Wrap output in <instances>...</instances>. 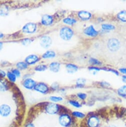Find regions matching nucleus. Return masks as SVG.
<instances>
[{
    "label": "nucleus",
    "mask_w": 126,
    "mask_h": 127,
    "mask_svg": "<svg viewBox=\"0 0 126 127\" xmlns=\"http://www.w3.org/2000/svg\"><path fill=\"white\" fill-rule=\"evenodd\" d=\"M60 36L63 39L67 40L70 39L73 35V32L72 29L68 27H64L60 31Z\"/></svg>",
    "instance_id": "f257e3e1"
},
{
    "label": "nucleus",
    "mask_w": 126,
    "mask_h": 127,
    "mask_svg": "<svg viewBox=\"0 0 126 127\" xmlns=\"http://www.w3.org/2000/svg\"><path fill=\"white\" fill-rule=\"evenodd\" d=\"M107 46L110 50L116 51L120 47V42L117 39L111 38L108 41Z\"/></svg>",
    "instance_id": "f03ea898"
},
{
    "label": "nucleus",
    "mask_w": 126,
    "mask_h": 127,
    "mask_svg": "<svg viewBox=\"0 0 126 127\" xmlns=\"http://www.w3.org/2000/svg\"><path fill=\"white\" fill-rule=\"evenodd\" d=\"M99 124L100 120L96 116H90L87 120V125L88 127H98Z\"/></svg>",
    "instance_id": "7ed1b4c3"
},
{
    "label": "nucleus",
    "mask_w": 126,
    "mask_h": 127,
    "mask_svg": "<svg viewBox=\"0 0 126 127\" xmlns=\"http://www.w3.org/2000/svg\"><path fill=\"white\" fill-rule=\"evenodd\" d=\"M36 29V25L33 23L26 24L22 28V31L26 33H33Z\"/></svg>",
    "instance_id": "20e7f679"
},
{
    "label": "nucleus",
    "mask_w": 126,
    "mask_h": 127,
    "mask_svg": "<svg viewBox=\"0 0 126 127\" xmlns=\"http://www.w3.org/2000/svg\"><path fill=\"white\" fill-rule=\"evenodd\" d=\"M34 89L36 91L43 94L46 93L49 90L47 85L43 83H39L36 84L34 87Z\"/></svg>",
    "instance_id": "39448f33"
},
{
    "label": "nucleus",
    "mask_w": 126,
    "mask_h": 127,
    "mask_svg": "<svg viewBox=\"0 0 126 127\" xmlns=\"http://www.w3.org/2000/svg\"><path fill=\"white\" fill-rule=\"evenodd\" d=\"M52 43V40L51 38L48 36H44L41 38L40 44L41 45L45 48H48Z\"/></svg>",
    "instance_id": "423d86ee"
},
{
    "label": "nucleus",
    "mask_w": 126,
    "mask_h": 127,
    "mask_svg": "<svg viewBox=\"0 0 126 127\" xmlns=\"http://www.w3.org/2000/svg\"><path fill=\"white\" fill-rule=\"evenodd\" d=\"M84 33L90 36H95L98 34V32L92 26H90L84 30Z\"/></svg>",
    "instance_id": "0eeeda50"
},
{
    "label": "nucleus",
    "mask_w": 126,
    "mask_h": 127,
    "mask_svg": "<svg viewBox=\"0 0 126 127\" xmlns=\"http://www.w3.org/2000/svg\"><path fill=\"white\" fill-rule=\"evenodd\" d=\"M35 85V82L31 79H27L23 82V86L24 87L28 89H31L34 88Z\"/></svg>",
    "instance_id": "6e6552de"
},
{
    "label": "nucleus",
    "mask_w": 126,
    "mask_h": 127,
    "mask_svg": "<svg viewBox=\"0 0 126 127\" xmlns=\"http://www.w3.org/2000/svg\"><path fill=\"white\" fill-rule=\"evenodd\" d=\"M78 16L80 19H81L83 20H87L91 18V14L88 12L82 11L79 12Z\"/></svg>",
    "instance_id": "1a4fd4ad"
},
{
    "label": "nucleus",
    "mask_w": 126,
    "mask_h": 127,
    "mask_svg": "<svg viewBox=\"0 0 126 127\" xmlns=\"http://www.w3.org/2000/svg\"><path fill=\"white\" fill-rule=\"evenodd\" d=\"M53 18L52 16L48 15H44L42 18V23L43 25L48 26L53 23Z\"/></svg>",
    "instance_id": "9d476101"
},
{
    "label": "nucleus",
    "mask_w": 126,
    "mask_h": 127,
    "mask_svg": "<svg viewBox=\"0 0 126 127\" xmlns=\"http://www.w3.org/2000/svg\"><path fill=\"white\" fill-rule=\"evenodd\" d=\"M39 60L38 57L35 55H30L28 56L26 59L25 61L27 63L29 64H34Z\"/></svg>",
    "instance_id": "9b49d317"
},
{
    "label": "nucleus",
    "mask_w": 126,
    "mask_h": 127,
    "mask_svg": "<svg viewBox=\"0 0 126 127\" xmlns=\"http://www.w3.org/2000/svg\"><path fill=\"white\" fill-rule=\"evenodd\" d=\"M9 89V85H8V82L6 80L0 79V91H6Z\"/></svg>",
    "instance_id": "f8f14e48"
},
{
    "label": "nucleus",
    "mask_w": 126,
    "mask_h": 127,
    "mask_svg": "<svg viewBox=\"0 0 126 127\" xmlns=\"http://www.w3.org/2000/svg\"><path fill=\"white\" fill-rule=\"evenodd\" d=\"M60 64L58 62H52L49 65L50 69L54 72H58L60 69Z\"/></svg>",
    "instance_id": "ddd939ff"
},
{
    "label": "nucleus",
    "mask_w": 126,
    "mask_h": 127,
    "mask_svg": "<svg viewBox=\"0 0 126 127\" xmlns=\"http://www.w3.org/2000/svg\"><path fill=\"white\" fill-rule=\"evenodd\" d=\"M66 68L69 73H73L76 71H77L78 69V67L73 64H68L66 65Z\"/></svg>",
    "instance_id": "4468645a"
},
{
    "label": "nucleus",
    "mask_w": 126,
    "mask_h": 127,
    "mask_svg": "<svg viewBox=\"0 0 126 127\" xmlns=\"http://www.w3.org/2000/svg\"><path fill=\"white\" fill-rule=\"evenodd\" d=\"M118 18L122 22H126V11H122L117 15Z\"/></svg>",
    "instance_id": "2eb2a0df"
},
{
    "label": "nucleus",
    "mask_w": 126,
    "mask_h": 127,
    "mask_svg": "<svg viewBox=\"0 0 126 127\" xmlns=\"http://www.w3.org/2000/svg\"><path fill=\"white\" fill-rule=\"evenodd\" d=\"M118 94L121 97H126V86L124 85L119 88L118 90Z\"/></svg>",
    "instance_id": "dca6fc26"
},
{
    "label": "nucleus",
    "mask_w": 126,
    "mask_h": 127,
    "mask_svg": "<svg viewBox=\"0 0 126 127\" xmlns=\"http://www.w3.org/2000/svg\"><path fill=\"white\" fill-rule=\"evenodd\" d=\"M56 56V53L53 51H48L46 52L42 56L44 58H52Z\"/></svg>",
    "instance_id": "f3484780"
},
{
    "label": "nucleus",
    "mask_w": 126,
    "mask_h": 127,
    "mask_svg": "<svg viewBox=\"0 0 126 127\" xmlns=\"http://www.w3.org/2000/svg\"><path fill=\"white\" fill-rule=\"evenodd\" d=\"M72 116L74 117L78 118H84L85 117V114L83 113L78 112V111H74L72 113Z\"/></svg>",
    "instance_id": "a211bd4d"
},
{
    "label": "nucleus",
    "mask_w": 126,
    "mask_h": 127,
    "mask_svg": "<svg viewBox=\"0 0 126 127\" xmlns=\"http://www.w3.org/2000/svg\"><path fill=\"white\" fill-rule=\"evenodd\" d=\"M63 22L64 23L69 25H72L76 23V21L73 18H67L66 19H64V20H63Z\"/></svg>",
    "instance_id": "6ab92c4d"
},
{
    "label": "nucleus",
    "mask_w": 126,
    "mask_h": 127,
    "mask_svg": "<svg viewBox=\"0 0 126 127\" xmlns=\"http://www.w3.org/2000/svg\"><path fill=\"white\" fill-rule=\"evenodd\" d=\"M102 28L104 30H113L115 29V27L110 24H103Z\"/></svg>",
    "instance_id": "aec40b11"
},
{
    "label": "nucleus",
    "mask_w": 126,
    "mask_h": 127,
    "mask_svg": "<svg viewBox=\"0 0 126 127\" xmlns=\"http://www.w3.org/2000/svg\"><path fill=\"white\" fill-rule=\"evenodd\" d=\"M69 103L74 107H76L77 108H79L82 107V105L79 102L76 100H70L69 101Z\"/></svg>",
    "instance_id": "412c9836"
},
{
    "label": "nucleus",
    "mask_w": 126,
    "mask_h": 127,
    "mask_svg": "<svg viewBox=\"0 0 126 127\" xmlns=\"http://www.w3.org/2000/svg\"><path fill=\"white\" fill-rule=\"evenodd\" d=\"M17 66L20 69H24L27 67V65L25 63L23 62H20L17 63Z\"/></svg>",
    "instance_id": "4be33fe9"
},
{
    "label": "nucleus",
    "mask_w": 126,
    "mask_h": 127,
    "mask_svg": "<svg viewBox=\"0 0 126 127\" xmlns=\"http://www.w3.org/2000/svg\"><path fill=\"white\" fill-rule=\"evenodd\" d=\"M89 62L90 63V64L93 65H101V63L99 60L93 58H91L89 59Z\"/></svg>",
    "instance_id": "5701e85b"
},
{
    "label": "nucleus",
    "mask_w": 126,
    "mask_h": 127,
    "mask_svg": "<svg viewBox=\"0 0 126 127\" xmlns=\"http://www.w3.org/2000/svg\"><path fill=\"white\" fill-rule=\"evenodd\" d=\"M7 76L9 80L12 82H15L16 80V76L10 72H8Z\"/></svg>",
    "instance_id": "b1692460"
},
{
    "label": "nucleus",
    "mask_w": 126,
    "mask_h": 127,
    "mask_svg": "<svg viewBox=\"0 0 126 127\" xmlns=\"http://www.w3.org/2000/svg\"><path fill=\"white\" fill-rule=\"evenodd\" d=\"M85 83V79L80 78L77 81V86H78V87H82L84 86Z\"/></svg>",
    "instance_id": "393cba45"
},
{
    "label": "nucleus",
    "mask_w": 126,
    "mask_h": 127,
    "mask_svg": "<svg viewBox=\"0 0 126 127\" xmlns=\"http://www.w3.org/2000/svg\"><path fill=\"white\" fill-rule=\"evenodd\" d=\"M50 100L54 102H60L63 100V98L61 97H57V96H51L50 97Z\"/></svg>",
    "instance_id": "a878e982"
},
{
    "label": "nucleus",
    "mask_w": 126,
    "mask_h": 127,
    "mask_svg": "<svg viewBox=\"0 0 126 127\" xmlns=\"http://www.w3.org/2000/svg\"><path fill=\"white\" fill-rule=\"evenodd\" d=\"M46 66L45 65H38L35 68V70L38 71H44L46 69Z\"/></svg>",
    "instance_id": "bb28decb"
},
{
    "label": "nucleus",
    "mask_w": 126,
    "mask_h": 127,
    "mask_svg": "<svg viewBox=\"0 0 126 127\" xmlns=\"http://www.w3.org/2000/svg\"><path fill=\"white\" fill-rule=\"evenodd\" d=\"M78 96L79 98H80L82 100H84L85 99V98L87 97V95L85 93H80L78 94Z\"/></svg>",
    "instance_id": "cd10ccee"
},
{
    "label": "nucleus",
    "mask_w": 126,
    "mask_h": 127,
    "mask_svg": "<svg viewBox=\"0 0 126 127\" xmlns=\"http://www.w3.org/2000/svg\"><path fill=\"white\" fill-rule=\"evenodd\" d=\"M31 42V40L30 39L28 38H26L22 41V44L24 45H27L30 44Z\"/></svg>",
    "instance_id": "c85d7f7f"
},
{
    "label": "nucleus",
    "mask_w": 126,
    "mask_h": 127,
    "mask_svg": "<svg viewBox=\"0 0 126 127\" xmlns=\"http://www.w3.org/2000/svg\"><path fill=\"white\" fill-rule=\"evenodd\" d=\"M13 74H15L16 76H18V77L20 76V74H21L20 71H19V70H17V69H14V70H13Z\"/></svg>",
    "instance_id": "c756f323"
},
{
    "label": "nucleus",
    "mask_w": 126,
    "mask_h": 127,
    "mask_svg": "<svg viewBox=\"0 0 126 127\" xmlns=\"http://www.w3.org/2000/svg\"><path fill=\"white\" fill-rule=\"evenodd\" d=\"M89 69L90 70H94L95 71H99L100 69L98 68V67H89Z\"/></svg>",
    "instance_id": "7c9ffc66"
},
{
    "label": "nucleus",
    "mask_w": 126,
    "mask_h": 127,
    "mask_svg": "<svg viewBox=\"0 0 126 127\" xmlns=\"http://www.w3.org/2000/svg\"><path fill=\"white\" fill-rule=\"evenodd\" d=\"M120 71L121 72L123 73L124 74H126V68H120L119 69Z\"/></svg>",
    "instance_id": "2f4dec72"
},
{
    "label": "nucleus",
    "mask_w": 126,
    "mask_h": 127,
    "mask_svg": "<svg viewBox=\"0 0 126 127\" xmlns=\"http://www.w3.org/2000/svg\"><path fill=\"white\" fill-rule=\"evenodd\" d=\"M6 75V73L3 71L0 70V76L1 77H4Z\"/></svg>",
    "instance_id": "473e14b6"
},
{
    "label": "nucleus",
    "mask_w": 126,
    "mask_h": 127,
    "mask_svg": "<svg viewBox=\"0 0 126 127\" xmlns=\"http://www.w3.org/2000/svg\"><path fill=\"white\" fill-rule=\"evenodd\" d=\"M108 70L113 72V73H114L115 74H116L117 75H119V73H118L116 70H113V69H109Z\"/></svg>",
    "instance_id": "72a5a7b5"
},
{
    "label": "nucleus",
    "mask_w": 126,
    "mask_h": 127,
    "mask_svg": "<svg viewBox=\"0 0 126 127\" xmlns=\"http://www.w3.org/2000/svg\"><path fill=\"white\" fill-rule=\"evenodd\" d=\"M102 86L103 87H107L108 86H108H109L110 85V84H108V83H106V82H102Z\"/></svg>",
    "instance_id": "f704fd0d"
},
{
    "label": "nucleus",
    "mask_w": 126,
    "mask_h": 127,
    "mask_svg": "<svg viewBox=\"0 0 126 127\" xmlns=\"http://www.w3.org/2000/svg\"><path fill=\"white\" fill-rule=\"evenodd\" d=\"M122 80L124 82L126 83V76H123L122 77Z\"/></svg>",
    "instance_id": "c9c22d12"
},
{
    "label": "nucleus",
    "mask_w": 126,
    "mask_h": 127,
    "mask_svg": "<svg viewBox=\"0 0 126 127\" xmlns=\"http://www.w3.org/2000/svg\"><path fill=\"white\" fill-rule=\"evenodd\" d=\"M2 47H3V43L0 42V50H1V49L2 48Z\"/></svg>",
    "instance_id": "e433bc0d"
},
{
    "label": "nucleus",
    "mask_w": 126,
    "mask_h": 127,
    "mask_svg": "<svg viewBox=\"0 0 126 127\" xmlns=\"http://www.w3.org/2000/svg\"><path fill=\"white\" fill-rule=\"evenodd\" d=\"M3 36H4L3 34V33H1V32H0V38L2 37Z\"/></svg>",
    "instance_id": "4c0bfd02"
}]
</instances>
